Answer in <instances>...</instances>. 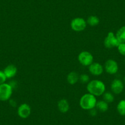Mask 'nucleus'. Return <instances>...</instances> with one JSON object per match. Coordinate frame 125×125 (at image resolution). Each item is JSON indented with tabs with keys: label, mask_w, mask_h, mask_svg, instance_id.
Masks as SVG:
<instances>
[{
	"label": "nucleus",
	"mask_w": 125,
	"mask_h": 125,
	"mask_svg": "<svg viewBox=\"0 0 125 125\" xmlns=\"http://www.w3.org/2000/svg\"><path fill=\"white\" fill-rule=\"evenodd\" d=\"M86 89L89 93L94 96H100L105 92V85L101 80H93L88 83Z\"/></svg>",
	"instance_id": "f257e3e1"
},
{
	"label": "nucleus",
	"mask_w": 125,
	"mask_h": 125,
	"mask_svg": "<svg viewBox=\"0 0 125 125\" xmlns=\"http://www.w3.org/2000/svg\"><path fill=\"white\" fill-rule=\"evenodd\" d=\"M96 103L97 99L96 96L89 93L83 95L80 98L79 101L80 107L84 110H90L93 108H95Z\"/></svg>",
	"instance_id": "f03ea898"
},
{
	"label": "nucleus",
	"mask_w": 125,
	"mask_h": 125,
	"mask_svg": "<svg viewBox=\"0 0 125 125\" xmlns=\"http://www.w3.org/2000/svg\"><path fill=\"white\" fill-rule=\"evenodd\" d=\"M13 88L9 83H4L0 85V101H8L12 94Z\"/></svg>",
	"instance_id": "7ed1b4c3"
},
{
	"label": "nucleus",
	"mask_w": 125,
	"mask_h": 125,
	"mask_svg": "<svg viewBox=\"0 0 125 125\" xmlns=\"http://www.w3.org/2000/svg\"><path fill=\"white\" fill-rule=\"evenodd\" d=\"M87 23L84 19L82 17H76L71 21V28L76 32L82 31L86 28Z\"/></svg>",
	"instance_id": "20e7f679"
},
{
	"label": "nucleus",
	"mask_w": 125,
	"mask_h": 125,
	"mask_svg": "<svg viewBox=\"0 0 125 125\" xmlns=\"http://www.w3.org/2000/svg\"><path fill=\"white\" fill-rule=\"evenodd\" d=\"M78 60L83 66H89L93 62V56L88 51H82L79 54Z\"/></svg>",
	"instance_id": "39448f33"
},
{
	"label": "nucleus",
	"mask_w": 125,
	"mask_h": 125,
	"mask_svg": "<svg viewBox=\"0 0 125 125\" xmlns=\"http://www.w3.org/2000/svg\"><path fill=\"white\" fill-rule=\"evenodd\" d=\"M119 44L120 42L116 39V36L113 32H109L104 41V45L105 47L107 49H112L115 47H118Z\"/></svg>",
	"instance_id": "423d86ee"
},
{
	"label": "nucleus",
	"mask_w": 125,
	"mask_h": 125,
	"mask_svg": "<svg viewBox=\"0 0 125 125\" xmlns=\"http://www.w3.org/2000/svg\"><path fill=\"white\" fill-rule=\"evenodd\" d=\"M104 69L105 71L109 74H115L118 70V66L117 62L114 60H108L104 64Z\"/></svg>",
	"instance_id": "0eeeda50"
},
{
	"label": "nucleus",
	"mask_w": 125,
	"mask_h": 125,
	"mask_svg": "<svg viewBox=\"0 0 125 125\" xmlns=\"http://www.w3.org/2000/svg\"><path fill=\"white\" fill-rule=\"evenodd\" d=\"M31 109L30 105L26 103H23L19 105L17 109L18 115L23 119L27 118L31 114Z\"/></svg>",
	"instance_id": "6e6552de"
},
{
	"label": "nucleus",
	"mask_w": 125,
	"mask_h": 125,
	"mask_svg": "<svg viewBox=\"0 0 125 125\" xmlns=\"http://www.w3.org/2000/svg\"><path fill=\"white\" fill-rule=\"evenodd\" d=\"M88 70L92 75L98 76L101 75L104 71V68L99 62H93L89 66Z\"/></svg>",
	"instance_id": "1a4fd4ad"
},
{
	"label": "nucleus",
	"mask_w": 125,
	"mask_h": 125,
	"mask_svg": "<svg viewBox=\"0 0 125 125\" xmlns=\"http://www.w3.org/2000/svg\"><path fill=\"white\" fill-rule=\"evenodd\" d=\"M111 90L114 93L118 94L123 91L124 88V85L122 81L119 79H115L112 82L110 85Z\"/></svg>",
	"instance_id": "9d476101"
},
{
	"label": "nucleus",
	"mask_w": 125,
	"mask_h": 125,
	"mask_svg": "<svg viewBox=\"0 0 125 125\" xmlns=\"http://www.w3.org/2000/svg\"><path fill=\"white\" fill-rule=\"evenodd\" d=\"M3 72L7 79H11L17 73V68L14 64H9L4 68Z\"/></svg>",
	"instance_id": "9b49d317"
},
{
	"label": "nucleus",
	"mask_w": 125,
	"mask_h": 125,
	"mask_svg": "<svg viewBox=\"0 0 125 125\" xmlns=\"http://www.w3.org/2000/svg\"><path fill=\"white\" fill-rule=\"evenodd\" d=\"M58 109L60 112L64 114L69 110V104L66 99H61L58 102Z\"/></svg>",
	"instance_id": "f8f14e48"
},
{
	"label": "nucleus",
	"mask_w": 125,
	"mask_h": 125,
	"mask_svg": "<svg viewBox=\"0 0 125 125\" xmlns=\"http://www.w3.org/2000/svg\"><path fill=\"white\" fill-rule=\"evenodd\" d=\"M79 80V75L76 72H71L67 76V81L71 85H74Z\"/></svg>",
	"instance_id": "ddd939ff"
},
{
	"label": "nucleus",
	"mask_w": 125,
	"mask_h": 125,
	"mask_svg": "<svg viewBox=\"0 0 125 125\" xmlns=\"http://www.w3.org/2000/svg\"><path fill=\"white\" fill-rule=\"evenodd\" d=\"M96 109L101 112H105L109 109V105L104 100L98 101L96 105Z\"/></svg>",
	"instance_id": "4468645a"
},
{
	"label": "nucleus",
	"mask_w": 125,
	"mask_h": 125,
	"mask_svg": "<svg viewBox=\"0 0 125 125\" xmlns=\"http://www.w3.org/2000/svg\"><path fill=\"white\" fill-rule=\"evenodd\" d=\"M120 43H125V26L120 28L115 34Z\"/></svg>",
	"instance_id": "2eb2a0df"
},
{
	"label": "nucleus",
	"mask_w": 125,
	"mask_h": 125,
	"mask_svg": "<svg viewBox=\"0 0 125 125\" xmlns=\"http://www.w3.org/2000/svg\"><path fill=\"white\" fill-rule=\"evenodd\" d=\"M99 19L96 15H90L88 17L86 20V23L88 25L91 26H96L99 25Z\"/></svg>",
	"instance_id": "dca6fc26"
},
{
	"label": "nucleus",
	"mask_w": 125,
	"mask_h": 125,
	"mask_svg": "<svg viewBox=\"0 0 125 125\" xmlns=\"http://www.w3.org/2000/svg\"><path fill=\"white\" fill-rule=\"evenodd\" d=\"M119 114L123 116H125V99L121 100L119 102L116 107Z\"/></svg>",
	"instance_id": "f3484780"
},
{
	"label": "nucleus",
	"mask_w": 125,
	"mask_h": 125,
	"mask_svg": "<svg viewBox=\"0 0 125 125\" xmlns=\"http://www.w3.org/2000/svg\"><path fill=\"white\" fill-rule=\"evenodd\" d=\"M103 95V100L107 103H112L114 101V96L113 94L110 92H104Z\"/></svg>",
	"instance_id": "a211bd4d"
},
{
	"label": "nucleus",
	"mask_w": 125,
	"mask_h": 125,
	"mask_svg": "<svg viewBox=\"0 0 125 125\" xmlns=\"http://www.w3.org/2000/svg\"><path fill=\"white\" fill-rule=\"evenodd\" d=\"M79 81L82 83H88L90 82V77L87 74H83L79 76Z\"/></svg>",
	"instance_id": "6ab92c4d"
},
{
	"label": "nucleus",
	"mask_w": 125,
	"mask_h": 125,
	"mask_svg": "<svg viewBox=\"0 0 125 125\" xmlns=\"http://www.w3.org/2000/svg\"><path fill=\"white\" fill-rule=\"evenodd\" d=\"M117 48L119 53L121 55L125 56V43H120Z\"/></svg>",
	"instance_id": "aec40b11"
},
{
	"label": "nucleus",
	"mask_w": 125,
	"mask_h": 125,
	"mask_svg": "<svg viewBox=\"0 0 125 125\" xmlns=\"http://www.w3.org/2000/svg\"><path fill=\"white\" fill-rule=\"evenodd\" d=\"M6 79L7 77H6L4 72L3 71L0 70V85L5 83L6 81Z\"/></svg>",
	"instance_id": "412c9836"
},
{
	"label": "nucleus",
	"mask_w": 125,
	"mask_h": 125,
	"mask_svg": "<svg viewBox=\"0 0 125 125\" xmlns=\"http://www.w3.org/2000/svg\"><path fill=\"white\" fill-rule=\"evenodd\" d=\"M97 111H98V110H97L95 107V108H93V109H91V110H89V113H90V115H91V116H94L96 115Z\"/></svg>",
	"instance_id": "4be33fe9"
},
{
	"label": "nucleus",
	"mask_w": 125,
	"mask_h": 125,
	"mask_svg": "<svg viewBox=\"0 0 125 125\" xmlns=\"http://www.w3.org/2000/svg\"><path fill=\"white\" fill-rule=\"evenodd\" d=\"M9 103H10V105H11L12 107H15V106H16V105H17L16 102H15L14 100H13V99H12V100H10V102H9Z\"/></svg>",
	"instance_id": "5701e85b"
},
{
	"label": "nucleus",
	"mask_w": 125,
	"mask_h": 125,
	"mask_svg": "<svg viewBox=\"0 0 125 125\" xmlns=\"http://www.w3.org/2000/svg\"><path fill=\"white\" fill-rule=\"evenodd\" d=\"M124 81H125V78H124Z\"/></svg>",
	"instance_id": "b1692460"
}]
</instances>
